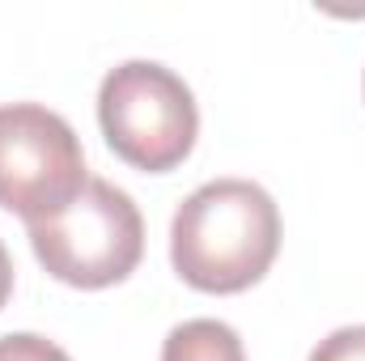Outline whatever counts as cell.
<instances>
[{
	"mask_svg": "<svg viewBox=\"0 0 365 361\" xmlns=\"http://www.w3.org/2000/svg\"><path fill=\"white\" fill-rule=\"evenodd\" d=\"M280 251V208L251 179L195 187L170 221V264L200 293H242Z\"/></svg>",
	"mask_w": 365,
	"mask_h": 361,
	"instance_id": "cell-1",
	"label": "cell"
},
{
	"mask_svg": "<svg viewBox=\"0 0 365 361\" xmlns=\"http://www.w3.org/2000/svg\"><path fill=\"white\" fill-rule=\"evenodd\" d=\"M98 123L115 158L145 175L182 166L200 136V111L187 81L158 60H128L102 77Z\"/></svg>",
	"mask_w": 365,
	"mask_h": 361,
	"instance_id": "cell-2",
	"label": "cell"
},
{
	"mask_svg": "<svg viewBox=\"0 0 365 361\" xmlns=\"http://www.w3.org/2000/svg\"><path fill=\"white\" fill-rule=\"evenodd\" d=\"M30 247L56 280L73 289H106L140 264L145 217L128 191L106 179H90L68 208L30 221Z\"/></svg>",
	"mask_w": 365,
	"mask_h": 361,
	"instance_id": "cell-3",
	"label": "cell"
},
{
	"mask_svg": "<svg viewBox=\"0 0 365 361\" xmlns=\"http://www.w3.org/2000/svg\"><path fill=\"white\" fill-rule=\"evenodd\" d=\"M86 183V153L64 115L38 102L0 106V208L30 225L68 208Z\"/></svg>",
	"mask_w": 365,
	"mask_h": 361,
	"instance_id": "cell-4",
	"label": "cell"
},
{
	"mask_svg": "<svg viewBox=\"0 0 365 361\" xmlns=\"http://www.w3.org/2000/svg\"><path fill=\"white\" fill-rule=\"evenodd\" d=\"M162 361H247V349H242V336L230 323L187 319L166 336Z\"/></svg>",
	"mask_w": 365,
	"mask_h": 361,
	"instance_id": "cell-5",
	"label": "cell"
},
{
	"mask_svg": "<svg viewBox=\"0 0 365 361\" xmlns=\"http://www.w3.org/2000/svg\"><path fill=\"white\" fill-rule=\"evenodd\" d=\"M0 361H73V357L47 336L13 332V336H0Z\"/></svg>",
	"mask_w": 365,
	"mask_h": 361,
	"instance_id": "cell-6",
	"label": "cell"
},
{
	"mask_svg": "<svg viewBox=\"0 0 365 361\" xmlns=\"http://www.w3.org/2000/svg\"><path fill=\"white\" fill-rule=\"evenodd\" d=\"M310 361H365V323L357 327H336L327 340H319V349Z\"/></svg>",
	"mask_w": 365,
	"mask_h": 361,
	"instance_id": "cell-7",
	"label": "cell"
},
{
	"mask_svg": "<svg viewBox=\"0 0 365 361\" xmlns=\"http://www.w3.org/2000/svg\"><path fill=\"white\" fill-rule=\"evenodd\" d=\"M9 293H13V260H9V251L0 243V306L9 302Z\"/></svg>",
	"mask_w": 365,
	"mask_h": 361,
	"instance_id": "cell-8",
	"label": "cell"
},
{
	"mask_svg": "<svg viewBox=\"0 0 365 361\" xmlns=\"http://www.w3.org/2000/svg\"><path fill=\"white\" fill-rule=\"evenodd\" d=\"M361 86H365V81H361Z\"/></svg>",
	"mask_w": 365,
	"mask_h": 361,
	"instance_id": "cell-9",
	"label": "cell"
}]
</instances>
